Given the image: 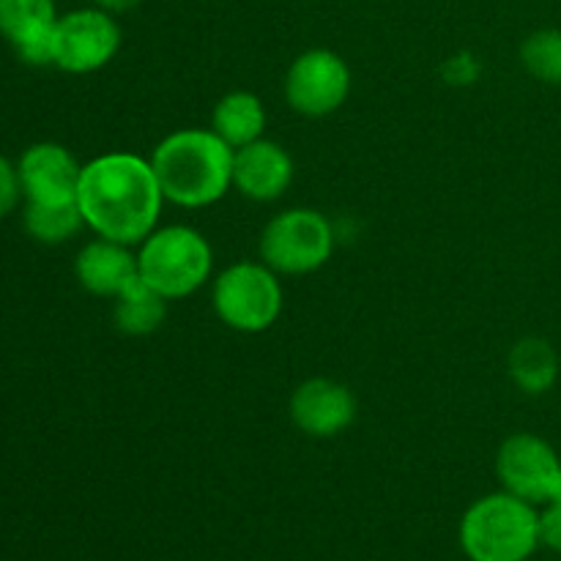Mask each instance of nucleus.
<instances>
[{
	"mask_svg": "<svg viewBox=\"0 0 561 561\" xmlns=\"http://www.w3.org/2000/svg\"><path fill=\"white\" fill-rule=\"evenodd\" d=\"M164 195L151 159L110 151L82 164L77 206L85 228L121 244H142L157 230Z\"/></svg>",
	"mask_w": 561,
	"mask_h": 561,
	"instance_id": "1",
	"label": "nucleus"
},
{
	"mask_svg": "<svg viewBox=\"0 0 561 561\" xmlns=\"http://www.w3.org/2000/svg\"><path fill=\"white\" fill-rule=\"evenodd\" d=\"M233 148L214 129H175L157 142L151 168L164 201L179 208H206L233 186Z\"/></svg>",
	"mask_w": 561,
	"mask_h": 561,
	"instance_id": "2",
	"label": "nucleus"
},
{
	"mask_svg": "<svg viewBox=\"0 0 561 561\" xmlns=\"http://www.w3.org/2000/svg\"><path fill=\"white\" fill-rule=\"evenodd\" d=\"M458 540L469 561H529L540 548V510L507 491L488 493L463 513Z\"/></svg>",
	"mask_w": 561,
	"mask_h": 561,
	"instance_id": "3",
	"label": "nucleus"
},
{
	"mask_svg": "<svg viewBox=\"0 0 561 561\" xmlns=\"http://www.w3.org/2000/svg\"><path fill=\"white\" fill-rule=\"evenodd\" d=\"M214 272V250L190 225L157 228L137 250V274L162 299L179 301L201 290Z\"/></svg>",
	"mask_w": 561,
	"mask_h": 561,
	"instance_id": "4",
	"label": "nucleus"
},
{
	"mask_svg": "<svg viewBox=\"0 0 561 561\" xmlns=\"http://www.w3.org/2000/svg\"><path fill=\"white\" fill-rule=\"evenodd\" d=\"M214 312L239 334H261L277 323L283 312L279 274L263 261H239L222 268L211 290Z\"/></svg>",
	"mask_w": 561,
	"mask_h": 561,
	"instance_id": "5",
	"label": "nucleus"
},
{
	"mask_svg": "<svg viewBox=\"0 0 561 561\" xmlns=\"http://www.w3.org/2000/svg\"><path fill=\"white\" fill-rule=\"evenodd\" d=\"M261 261L285 277L312 274L327 266L334 252V228L327 214L316 208H288L263 228Z\"/></svg>",
	"mask_w": 561,
	"mask_h": 561,
	"instance_id": "6",
	"label": "nucleus"
},
{
	"mask_svg": "<svg viewBox=\"0 0 561 561\" xmlns=\"http://www.w3.org/2000/svg\"><path fill=\"white\" fill-rule=\"evenodd\" d=\"M285 102L305 118L337 113L351 93V69L332 49H307L285 71Z\"/></svg>",
	"mask_w": 561,
	"mask_h": 561,
	"instance_id": "7",
	"label": "nucleus"
},
{
	"mask_svg": "<svg viewBox=\"0 0 561 561\" xmlns=\"http://www.w3.org/2000/svg\"><path fill=\"white\" fill-rule=\"evenodd\" d=\"M121 49V27L102 9H77L55 25V69L66 75H93Z\"/></svg>",
	"mask_w": 561,
	"mask_h": 561,
	"instance_id": "8",
	"label": "nucleus"
},
{
	"mask_svg": "<svg viewBox=\"0 0 561 561\" xmlns=\"http://www.w3.org/2000/svg\"><path fill=\"white\" fill-rule=\"evenodd\" d=\"M559 471L561 458L557 449L537 433H513L496 453V477L502 491L531 504L551 502Z\"/></svg>",
	"mask_w": 561,
	"mask_h": 561,
	"instance_id": "9",
	"label": "nucleus"
},
{
	"mask_svg": "<svg viewBox=\"0 0 561 561\" xmlns=\"http://www.w3.org/2000/svg\"><path fill=\"white\" fill-rule=\"evenodd\" d=\"M16 173L25 203H75L82 164L66 146L42 140L27 146L16 159Z\"/></svg>",
	"mask_w": 561,
	"mask_h": 561,
	"instance_id": "10",
	"label": "nucleus"
},
{
	"mask_svg": "<svg viewBox=\"0 0 561 561\" xmlns=\"http://www.w3.org/2000/svg\"><path fill=\"white\" fill-rule=\"evenodd\" d=\"M354 392L334 378H310L290 394L288 414L296 431L310 438H334L356 420Z\"/></svg>",
	"mask_w": 561,
	"mask_h": 561,
	"instance_id": "11",
	"label": "nucleus"
},
{
	"mask_svg": "<svg viewBox=\"0 0 561 561\" xmlns=\"http://www.w3.org/2000/svg\"><path fill=\"white\" fill-rule=\"evenodd\" d=\"M55 0H0V36L33 69L55 64Z\"/></svg>",
	"mask_w": 561,
	"mask_h": 561,
	"instance_id": "12",
	"label": "nucleus"
},
{
	"mask_svg": "<svg viewBox=\"0 0 561 561\" xmlns=\"http://www.w3.org/2000/svg\"><path fill=\"white\" fill-rule=\"evenodd\" d=\"M294 184V159L279 142L261 140L233 153V186L255 203H274Z\"/></svg>",
	"mask_w": 561,
	"mask_h": 561,
	"instance_id": "13",
	"label": "nucleus"
},
{
	"mask_svg": "<svg viewBox=\"0 0 561 561\" xmlns=\"http://www.w3.org/2000/svg\"><path fill=\"white\" fill-rule=\"evenodd\" d=\"M75 277L82 290L102 299H118L140 274H137V252L129 244L96 236L88 241L75 257Z\"/></svg>",
	"mask_w": 561,
	"mask_h": 561,
	"instance_id": "14",
	"label": "nucleus"
},
{
	"mask_svg": "<svg viewBox=\"0 0 561 561\" xmlns=\"http://www.w3.org/2000/svg\"><path fill=\"white\" fill-rule=\"evenodd\" d=\"M211 129L228 142L230 148H244L261 140L266 129V107L261 96L252 91H230L214 104Z\"/></svg>",
	"mask_w": 561,
	"mask_h": 561,
	"instance_id": "15",
	"label": "nucleus"
},
{
	"mask_svg": "<svg viewBox=\"0 0 561 561\" xmlns=\"http://www.w3.org/2000/svg\"><path fill=\"white\" fill-rule=\"evenodd\" d=\"M507 370L524 394L540 398L559 381V354L546 337H524L507 356Z\"/></svg>",
	"mask_w": 561,
	"mask_h": 561,
	"instance_id": "16",
	"label": "nucleus"
},
{
	"mask_svg": "<svg viewBox=\"0 0 561 561\" xmlns=\"http://www.w3.org/2000/svg\"><path fill=\"white\" fill-rule=\"evenodd\" d=\"M164 316H168V299L148 288L140 277L115 299L113 307L115 329L129 337L153 334L164 323Z\"/></svg>",
	"mask_w": 561,
	"mask_h": 561,
	"instance_id": "17",
	"label": "nucleus"
},
{
	"mask_svg": "<svg viewBox=\"0 0 561 561\" xmlns=\"http://www.w3.org/2000/svg\"><path fill=\"white\" fill-rule=\"evenodd\" d=\"M22 228L38 244L58 247L75 239L85 228V219H82L77 201L55 203V206H47V203H22Z\"/></svg>",
	"mask_w": 561,
	"mask_h": 561,
	"instance_id": "18",
	"label": "nucleus"
},
{
	"mask_svg": "<svg viewBox=\"0 0 561 561\" xmlns=\"http://www.w3.org/2000/svg\"><path fill=\"white\" fill-rule=\"evenodd\" d=\"M520 64L535 80L561 85V27H542L520 44Z\"/></svg>",
	"mask_w": 561,
	"mask_h": 561,
	"instance_id": "19",
	"label": "nucleus"
},
{
	"mask_svg": "<svg viewBox=\"0 0 561 561\" xmlns=\"http://www.w3.org/2000/svg\"><path fill=\"white\" fill-rule=\"evenodd\" d=\"M20 203H25V197H22L16 162H11L9 157L0 153V219L14 214L20 208Z\"/></svg>",
	"mask_w": 561,
	"mask_h": 561,
	"instance_id": "20",
	"label": "nucleus"
},
{
	"mask_svg": "<svg viewBox=\"0 0 561 561\" xmlns=\"http://www.w3.org/2000/svg\"><path fill=\"white\" fill-rule=\"evenodd\" d=\"M540 548L561 557V504L548 502L546 510H540Z\"/></svg>",
	"mask_w": 561,
	"mask_h": 561,
	"instance_id": "21",
	"label": "nucleus"
},
{
	"mask_svg": "<svg viewBox=\"0 0 561 561\" xmlns=\"http://www.w3.org/2000/svg\"><path fill=\"white\" fill-rule=\"evenodd\" d=\"M93 3H96V9L107 11V14H124V11L135 9L140 0H93Z\"/></svg>",
	"mask_w": 561,
	"mask_h": 561,
	"instance_id": "22",
	"label": "nucleus"
},
{
	"mask_svg": "<svg viewBox=\"0 0 561 561\" xmlns=\"http://www.w3.org/2000/svg\"><path fill=\"white\" fill-rule=\"evenodd\" d=\"M551 502H553V504H561V471H559V477H557V485H553Z\"/></svg>",
	"mask_w": 561,
	"mask_h": 561,
	"instance_id": "23",
	"label": "nucleus"
}]
</instances>
